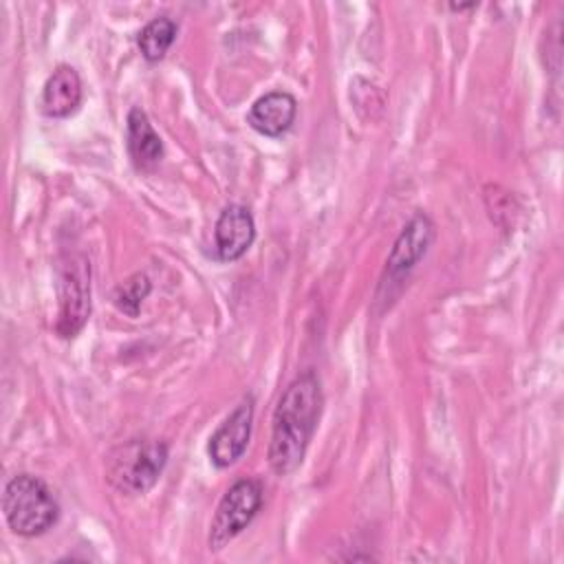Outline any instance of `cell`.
Segmentation results:
<instances>
[{
	"instance_id": "2",
	"label": "cell",
	"mask_w": 564,
	"mask_h": 564,
	"mask_svg": "<svg viewBox=\"0 0 564 564\" xmlns=\"http://www.w3.org/2000/svg\"><path fill=\"white\" fill-rule=\"evenodd\" d=\"M2 511L9 529L22 538L46 533L59 518L53 491L33 474H18L4 485Z\"/></svg>"
},
{
	"instance_id": "6",
	"label": "cell",
	"mask_w": 564,
	"mask_h": 564,
	"mask_svg": "<svg viewBox=\"0 0 564 564\" xmlns=\"http://www.w3.org/2000/svg\"><path fill=\"white\" fill-rule=\"evenodd\" d=\"M434 240V223L425 214H416L399 234L392 245V251L386 260L383 286L401 282L427 253Z\"/></svg>"
},
{
	"instance_id": "3",
	"label": "cell",
	"mask_w": 564,
	"mask_h": 564,
	"mask_svg": "<svg viewBox=\"0 0 564 564\" xmlns=\"http://www.w3.org/2000/svg\"><path fill=\"white\" fill-rule=\"evenodd\" d=\"M167 463V445L156 438H132L115 447L106 463L108 482L126 494L139 496L154 487Z\"/></svg>"
},
{
	"instance_id": "5",
	"label": "cell",
	"mask_w": 564,
	"mask_h": 564,
	"mask_svg": "<svg viewBox=\"0 0 564 564\" xmlns=\"http://www.w3.org/2000/svg\"><path fill=\"white\" fill-rule=\"evenodd\" d=\"M57 333L75 337L90 315V264L84 256L70 258L59 275Z\"/></svg>"
},
{
	"instance_id": "1",
	"label": "cell",
	"mask_w": 564,
	"mask_h": 564,
	"mask_svg": "<svg viewBox=\"0 0 564 564\" xmlns=\"http://www.w3.org/2000/svg\"><path fill=\"white\" fill-rule=\"evenodd\" d=\"M324 405V394L319 379L313 370L297 375L282 392L271 425L269 441V465L278 476L293 474L308 449L315 434L319 414Z\"/></svg>"
},
{
	"instance_id": "10",
	"label": "cell",
	"mask_w": 564,
	"mask_h": 564,
	"mask_svg": "<svg viewBox=\"0 0 564 564\" xmlns=\"http://www.w3.org/2000/svg\"><path fill=\"white\" fill-rule=\"evenodd\" d=\"M84 88L79 73L73 66H57L42 88V110L46 117L64 119L75 112L82 104Z\"/></svg>"
},
{
	"instance_id": "12",
	"label": "cell",
	"mask_w": 564,
	"mask_h": 564,
	"mask_svg": "<svg viewBox=\"0 0 564 564\" xmlns=\"http://www.w3.org/2000/svg\"><path fill=\"white\" fill-rule=\"evenodd\" d=\"M174 37H176V22L167 15H159V18H152L139 31L137 44H139L141 55L148 62H159L167 53V48L172 46Z\"/></svg>"
},
{
	"instance_id": "14",
	"label": "cell",
	"mask_w": 564,
	"mask_h": 564,
	"mask_svg": "<svg viewBox=\"0 0 564 564\" xmlns=\"http://www.w3.org/2000/svg\"><path fill=\"white\" fill-rule=\"evenodd\" d=\"M359 93H364V99H350L352 101V106H355V110L361 115L364 112V108H368V112H366V119H372V108H375V112H377V117L381 115V110H383V95H381V90L372 84V82H368V79H361V77H357L355 82H350Z\"/></svg>"
},
{
	"instance_id": "9",
	"label": "cell",
	"mask_w": 564,
	"mask_h": 564,
	"mask_svg": "<svg viewBox=\"0 0 564 564\" xmlns=\"http://www.w3.org/2000/svg\"><path fill=\"white\" fill-rule=\"evenodd\" d=\"M295 115H297L295 97L284 90H273L253 101L247 115V123L264 137H280L293 126Z\"/></svg>"
},
{
	"instance_id": "13",
	"label": "cell",
	"mask_w": 564,
	"mask_h": 564,
	"mask_svg": "<svg viewBox=\"0 0 564 564\" xmlns=\"http://www.w3.org/2000/svg\"><path fill=\"white\" fill-rule=\"evenodd\" d=\"M152 284L148 280L145 273H134L130 275L123 284H119L115 289V304L119 306V311L128 313L130 317H137L141 302L148 297Z\"/></svg>"
},
{
	"instance_id": "4",
	"label": "cell",
	"mask_w": 564,
	"mask_h": 564,
	"mask_svg": "<svg viewBox=\"0 0 564 564\" xmlns=\"http://www.w3.org/2000/svg\"><path fill=\"white\" fill-rule=\"evenodd\" d=\"M262 482L256 478H242L236 480L225 496L220 498L214 520L209 524V535L207 544L209 551H220L225 549L236 535H240L247 524L256 518V513L262 507Z\"/></svg>"
},
{
	"instance_id": "11",
	"label": "cell",
	"mask_w": 564,
	"mask_h": 564,
	"mask_svg": "<svg viewBox=\"0 0 564 564\" xmlns=\"http://www.w3.org/2000/svg\"><path fill=\"white\" fill-rule=\"evenodd\" d=\"M126 145L134 165L143 170L156 165L163 156V141L141 108H132L128 112Z\"/></svg>"
},
{
	"instance_id": "7",
	"label": "cell",
	"mask_w": 564,
	"mask_h": 564,
	"mask_svg": "<svg viewBox=\"0 0 564 564\" xmlns=\"http://www.w3.org/2000/svg\"><path fill=\"white\" fill-rule=\"evenodd\" d=\"M251 423H253V399L245 397L231 410V414L218 425V430L209 436L207 454L218 469L234 465L245 454L251 438Z\"/></svg>"
},
{
	"instance_id": "8",
	"label": "cell",
	"mask_w": 564,
	"mask_h": 564,
	"mask_svg": "<svg viewBox=\"0 0 564 564\" xmlns=\"http://www.w3.org/2000/svg\"><path fill=\"white\" fill-rule=\"evenodd\" d=\"M256 238V223L245 205H229L220 212L214 229L218 258L234 262L247 253Z\"/></svg>"
}]
</instances>
